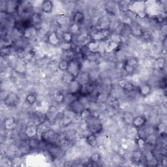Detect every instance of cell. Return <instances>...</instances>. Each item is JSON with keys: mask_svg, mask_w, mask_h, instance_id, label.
<instances>
[{"mask_svg": "<svg viewBox=\"0 0 167 167\" xmlns=\"http://www.w3.org/2000/svg\"><path fill=\"white\" fill-rule=\"evenodd\" d=\"M165 63H166V60H165L164 57H162V56L159 57V58H157L156 60V66H157V68L159 69H162L165 67Z\"/></svg>", "mask_w": 167, "mask_h": 167, "instance_id": "44dd1931", "label": "cell"}, {"mask_svg": "<svg viewBox=\"0 0 167 167\" xmlns=\"http://www.w3.org/2000/svg\"><path fill=\"white\" fill-rule=\"evenodd\" d=\"M124 120L127 124H132V121L134 118L133 114L129 112H125L123 116Z\"/></svg>", "mask_w": 167, "mask_h": 167, "instance_id": "ffe728a7", "label": "cell"}, {"mask_svg": "<svg viewBox=\"0 0 167 167\" xmlns=\"http://www.w3.org/2000/svg\"><path fill=\"white\" fill-rule=\"evenodd\" d=\"M85 120H86L87 126L88 127V129L89 130H91V131L93 134H95L100 131L102 125L99 120L96 119V118H93L91 117H89Z\"/></svg>", "mask_w": 167, "mask_h": 167, "instance_id": "6da1fadb", "label": "cell"}, {"mask_svg": "<svg viewBox=\"0 0 167 167\" xmlns=\"http://www.w3.org/2000/svg\"><path fill=\"white\" fill-rule=\"evenodd\" d=\"M60 48L63 50H69L72 48V43H67V42H62L59 44Z\"/></svg>", "mask_w": 167, "mask_h": 167, "instance_id": "4316f807", "label": "cell"}, {"mask_svg": "<svg viewBox=\"0 0 167 167\" xmlns=\"http://www.w3.org/2000/svg\"><path fill=\"white\" fill-rule=\"evenodd\" d=\"M80 117L84 120H87L88 118L91 117V111L89 108H84L82 111L80 112Z\"/></svg>", "mask_w": 167, "mask_h": 167, "instance_id": "484cf974", "label": "cell"}, {"mask_svg": "<svg viewBox=\"0 0 167 167\" xmlns=\"http://www.w3.org/2000/svg\"><path fill=\"white\" fill-rule=\"evenodd\" d=\"M147 119L144 116L138 115L136 116H134V118L132 121V125L136 128L140 129L146 126Z\"/></svg>", "mask_w": 167, "mask_h": 167, "instance_id": "3957f363", "label": "cell"}, {"mask_svg": "<svg viewBox=\"0 0 167 167\" xmlns=\"http://www.w3.org/2000/svg\"><path fill=\"white\" fill-rule=\"evenodd\" d=\"M62 39L63 42L72 43L73 40L72 34L70 31H63L62 35Z\"/></svg>", "mask_w": 167, "mask_h": 167, "instance_id": "e0dca14e", "label": "cell"}, {"mask_svg": "<svg viewBox=\"0 0 167 167\" xmlns=\"http://www.w3.org/2000/svg\"><path fill=\"white\" fill-rule=\"evenodd\" d=\"M54 4L51 1H43L41 4V10L44 13H50L52 12Z\"/></svg>", "mask_w": 167, "mask_h": 167, "instance_id": "8fae6325", "label": "cell"}, {"mask_svg": "<svg viewBox=\"0 0 167 167\" xmlns=\"http://www.w3.org/2000/svg\"><path fill=\"white\" fill-rule=\"evenodd\" d=\"M136 143H137V145L138 146V147L141 148H144V146H146V142L145 138H142V137H140L139 138H138V139L137 140Z\"/></svg>", "mask_w": 167, "mask_h": 167, "instance_id": "f1b7e54d", "label": "cell"}, {"mask_svg": "<svg viewBox=\"0 0 167 167\" xmlns=\"http://www.w3.org/2000/svg\"><path fill=\"white\" fill-rule=\"evenodd\" d=\"M138 64V62L136 58H130L129 59H127V60H126L125 62V66H129L130 67H132V68H134V67L136 66V65Z\"/></svg>", "mask_w": 167, "mask_h": 167, "instance_id": "d4e9b609", "label": "cell"}, {"mask_svg": "<svg viewBox=\"0 0 167 167\" xmlns=\"http://www.w3.org/2000/svg\"><path fill=\"white\" fill-rule=\"evenodd\" d=\"M72 20H73V22H74V24L79 25V24H82L84 22L85 15L82 13V12L77 11L76 13L74 14V16H73Z\"/></svg>", "mask_w": 167, "mask_h": 167, "instance_id": "7c38bea8", "label": "cell"}, {"mask_svg": "<svg viewBox=\"0 0 167 167\" xmlns=\"http://www.w3.org/2000/svg\"><path fill=\"white\" fill-rule=\"evenodd\" d=\"M48 41L54 46L59 45V44H60V43H62L61 42V39L59 35L55 31L52 32V33H51L49 35V36H48Z\"/></svg>", "mask_w": 167, "mask_h": 167, "instance_id": "30bf717a", "label": "cell"}, {"mask_svg": "<svg viewBox=\"0 0 167 167\" xmlns=\"http://www.w3.org/2000/svg\"><path fill=\"white\" fill-rule=\"evenodd\" d=\"M101 154L99 153L96 152L93 153L90 156L89 161H90V162H92V163H98V162L101 161Z\"/></svg>", "mask_w": 167, "mask_h": 167, "instance_id": "603a6c76", "label": "cell"}, {"mask_svg": "<svg viewBox=\"0 0 167 167\" xmlns=\"http://www.w3.org/2000/svg\"><path fill=\"white\" fill-rule=\"evenodd\" d=\"M69 65V61L66 59L61 60L58 64V69L62 71H67Z\"/></svg>", "mask_w": 167, "mask_h": 167, "instance_id": "ac0fdd59", "label": "cell"}, {"mask_svg": "<svg viewBox=\"0 0 167 167\" xmlns=\"http://www.w3.org/2000/svg\"><path fill=\"white\" fill-rule=\"evenodd\" d=\"M119 7V4H117L116 2H109L107 4V11H110L111 13H116Z\"/></svg>", "mask_w": 167, "mask_h": 167, "instance_id": "5bb4252c", "label": "cell"}, {"mask_svg": "<svg viewBox=\"0 0 167 167\" xmlns=\"http://www.w3.org/2000/svg\"><path fill=\"white\" fill-rule=\"evenodd\" d=\"M167 160L166 157H164L162 159V165L163 166H166L167 165Z\"/></svg>", "mask_w": 167, "mask_h": 167, "instance_id": "1f68e13d", "label": "cell"}, {"mask_svg": "<svg viewBox=\"0 0 167 167\" xmlns=\"http://www.w3.org/2000/svg\"><path fill=\"white\" fill-rule=\"evenodd\" d=\"M14 124H15V121L13 118H12V117L8 118V119L6 120V121L5 122V127L8 129H10L12 127H13Z\"/></svg>", "mask_w": 167, "mask_h": 167, "instance_id": "83f0119b", "label": "cell"}, {"mask_svg": "<svg viewBox=\"0 0 167 167\" xmlns=\"http://www.w3.org/2000/svg\"><path fill=\"white\" fill-rule=\"evenodd\" d=\"M38 129L37 126L34 125H27L25 130V134L27 138H34L37 135Z\"/></svg>", "mask_w": 167, "mask_h": 167, "instance_id": "8992f818", "label": "cell"}, {"mask_svg": "<svg viewBox=\"0 0 167 167\" xmlns=\"http://www.w3.org/2000/svg\"><path fill=\"white\" fill-rule=\"evenodd\" d=\"M132 32L136 36H140L142 35V31L139 27H133L132 29Z\"/></svg>", "mask_w": 167, "mask_h": 167, "instance_id": "4dcf8cb0", "label": "cell"}, {"mask_svg": "<svg viewBox=\"0 0 167 167\" xmlns=\"http://www.w3.org/2000/svg\"><path fill=\"white\" fill-rule=\"evenodd\" d=\"M86 141L88 142V144L93 148L96 147L97 146V144H98L95 134L93 133L90 134L86 137Z\"/></svg>", "mask_w": 167, "mask_h": 167, "instance_id": "9a60e30c", "label": "cell"}, {"mask_svg": "<svg viewBox=\"0 0 167 167\" xmlns=\"http://www.w3.org/2000/svg\"><path fill=\"white\" fill-rule=\"evenodd\" d=\"M67 72L66 74H64L63 76V81L66 84H70L71 82H72L73 80H75V77L74 76H72L71 73H69V72L66 71Z\"/></svg>", "mask_w": 167, "mask_h": 167, "instance_id": "7402d4cb", "label": "cell"}, {"mask_svg": "<svg viewBox=\"0 0 167 167\" xmlns=\"http://www.w3.org/2000/svg\"><path fill=\"white\" fill-rule=\"evenodd\" d=\"M37 35V30L35 27H27L24 31V37L26 39H33Z\"/></svg>", "mask_w": 167, "mask_h": 167, "instance_id": "ba28073f", "label": "cell"}, {"mask_svg": "<svg viewBox=\"0 0 167 167\" xmlns=\"http://www.w3.org/2000/svg\"><path fill=\"white\" fill-rule=\"evenodd\" d=\"M41 139L47 143H52L55 142L56 134L52 130H48L41 134Z\"/></svg>", "mask_w": 167, "mask_h": 167, "instance_id": "5b68a950", "label": "cell"}, {"mask_svg": "<svg viewBox=\"0 0 167 167\" xmlns=\"http://www.w3.org/2000/svg\"><path fill=\"white\" fill-rule=\"evenodd\" d=\"M81 87V84H80L79 81H77L76 79L71 82L70 84H69V89L70 90V93L71 94H76V93H79L80 89Z\"/></svg>", "mask_w": 167, "mask_h": 167, "instance_id": "9c48e42d", "label": "cell"}, {"mask_svg": "<svg viewBox=\"0 0 167 167\" xmlns=\"http://www.w3.org/2000/svg\"><path fill=\"white\" fill-rule=\"evenodd\" d=\"M93 85L91 82H84L83 84H81V87L79 93L82 96H86L93 92Z\"/></svg>", "mask_w": 167, "mask_h": 167, "instance_id": "277c9868", "label": "cell"}, {"mask_svg": "<svg viewBox=\"0 0 167 167\" xmlns=\"http://www.w3.org/2000/svg\"><path fill=\"white\" fill-rule=\"evenodd\" d=\"M120 44H117L114 41L110 40L109 41L105 44V50L108 52H111L114 51L116 48L119 47Z\"/></svg>", "mask_w": 167, "mask_h": 167, "instance_id": "2e32d148", "label": "cell"}, {"mask_svg": "<svg viewBox=\"0 0 167 167\" xmlns=\"http://www.w3.org/2000/svg\"><path fill=\"white\" fill-rule=\"evenodd\" d=\"M55 100L57 101V102H58V103H62V101H64L65 99V97L64 95L62 94V93H57L55 95Z\"/></svg>", "mask_w": 167, "mask_h": 167, "instance_id": "f546056e", "label": "cell"}, {"mask_svg": "<svg viewBox=\"0 0 167 167\" xmlns=\"http://www.w3.org/2000/svg\"><path fill=\"white\" fill-rule=\"evenodd\" d=\"M67 72L74 76L75 78L79 76L80 72V66L79 62L75 59L69 61V65L68 67Z\"/></svg>", "mask_w": 167, "mask_h": 167, "instance_id": "7a4b0ae2", "label": "cell"}, {"mask_svg": "<svg viewBox=\"0 0 167 167\" xmlns=\"http://www.w3.org/2000/svg\"><path fill=\"white\" fill-rule=\"evenodd\" d=\"M26 101L29 104L33 105L34 104H35L36 103L37 97L35 94H33V93H30V94L26 95Z\"/></svg>", "mask_w": 167, "mask_h": 167, "instance_id": "cb8c5ba5", "label": "cell"}, {"mask_svg": "<svg viewBox=\"0 0 167 167\" xmlns=\"http://www.w3.org/2000/svg\"><path fill=\"white\" fill-rule=\"evenodd\" d=\"M138 90L142 96L146 97L152 91V85L148 84H142L138 87Z\"/></svg>", "mask_w": 167, "mask_h": 167, "instance_id": "52a82bcc", "label": "cell"}, {"mask_svg": "<svg viewBox=\"0 0 167 167\" xmlns=\"http://www.w3.org/2000/svg\"><path fill=\"white\" fill-rule=\"evenodd\" d=\"M121 88L125 92H132L134 90V85L129 82H125L123 84V85H121Z\"/></svg>", "mask_w": 167, "mask_h": 167, "instance_id": "d6986e66", "label": "cell"}, {"mask_svg": "<svg viewBox=\"0 0 167 167\" xmlns=\"http://www.w3.org/2000/svg\"><path fill=\"white\" fill-rule=\"evenodd\" d=\"M87 47L89 52L93 53L98 52H99V42L92 40V41H90L88 43Z\"/></svg>", "mask_w": 167, "mask_h": 167, "instance_id": "4fadbf2b", "label": "cell"}]
</instances>
